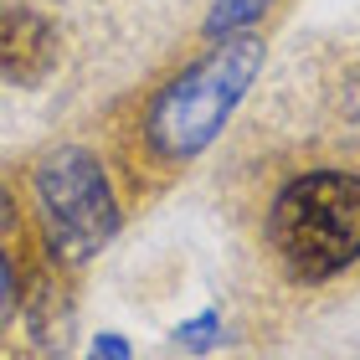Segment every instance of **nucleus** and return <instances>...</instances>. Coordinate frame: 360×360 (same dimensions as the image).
Listing matches in <instances>:
<instances>
[{"instance_id": "f257e3e1", "label": "nucleus", "mask_w": 360, "mask_h": 360, "mask_svg": "<svg viewBox=\"0 0 360 360\" xmlns=\"http://www.w3.org/2000/svg\"><path fill=\"white\" fill-rule=\"evenodd\" d=\"M268 248L304 283L350 268L360 257V175L314 170L288 180L268 211Z\"/></svg>"}, {"instance_id": "f03ea898", "label": "nucleus", "mask_w": 360, "mask_h": 360, "mask_svg": "<svg viewBox=\"0 0 360 360\" xmlns=\"http://www.w3.org/2000/svg\"><path fill=\"white\" fill-rule=\"evenodd\" d=\"M257 62H263V41L257 37H237L217 46L206 62H195L175 77V83L155 98L150 108V144L165 155H195L217 139V129L232 119L237 98L248 93Z\"/></svg>"}, {"instance_id": "7ed1b4c3", "label": "nucleus", "mask_w": 360, "mask_h": 360, "mask_svg": "<svg viewBox=\"0 0 360 360\" xmlns=\"http://www.w3.org/2000/svg\"><path fill=\"white\" fill-rule=\"evenodd\" d=\"M37 201L46 221V242L57 257H93L119 232V201L108 191V175L98 170L88 150H57L37 170Z\"/></svg>"}, {"instance_id": "20e7f679", "label": "nucleus", "mask_w": 360, "mask_h": 360, "mask_svg": "<svg viewBox=\"0 0 360 360\" xmlns=\"http://www.w3.org/2000/svg\"><path fill=\"white\" fill-rule=\"evenodd\" d=\"M0 52H6V68L15 83H31V77L46 72V62L57 52V37L41 15L31 11H6V26H0Z\"/></svg>"}, {"instance_id": "39448f33", "label": "nucleus", "mask_w": 360, "mask_h": 360, "mask_svg": "<svg viewBox=\"0 0 360 360\" xmlns=\"http://www.w3.org/2000/svg\"><path fill=\"white\" fill-rule=\"evenodd\" d=\"M268 0H217V11H211V37H226V31H242V26H252L257 15H263Z\"/></svg>"}, {"instance_id": "423d86ee", "label": "nucleus", "mask_w": 360, "mask_h": 360, "mask_svg": "<svg viewBox=\"0 0 360 360\" xmlns=\"http://www.w3.org/2000/svg\"><path fill=\"white\" fill-rule=\"evenodd\" d=\"M180 345H191V350H211V345H217V340H221V330H217V314H201V319H195V324H180Z\"/></svg>"}, {"instance_id": "0eeeda50", "label": "nucleus", "mask_w": 360, "mask_h": 360, "mask_svg": "<svg viewBox=\"0 0 360 360\" xmlns=\"http://www.w3.org/2000/svg\"><path fill=\"white\" fill-rule=\"evenodd\" d=\"M93 360H129V345L119 335H98L93 340Z\"/></svg>"}]
</instances>
